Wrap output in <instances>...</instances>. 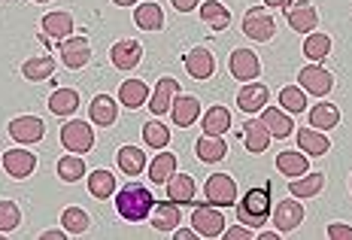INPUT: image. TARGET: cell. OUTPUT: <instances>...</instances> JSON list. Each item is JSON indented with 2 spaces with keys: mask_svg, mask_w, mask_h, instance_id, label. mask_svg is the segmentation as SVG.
I'll return each instance as SVG.
<instances>
[{
  "mask_svg": "<svg viewBox=\"0 0 352 240\" xmlns=\"http://www.w3.org/2000/svg\"><path fill=\"white\" fill-rule=\"evenodd\" d=\"M152 207H155V198L152 192L140 183L124 186L119 195H116V210L124 222H146L152 216Z\"/></svg>",
  "mask_w": 352,
  "mask_h": 240,
  "instance_id": "6da1fadb",
  "label": "cell"
},
{
  "mask_svg": "<svg viewBox=\"0 0 352 240\" xmlns=\"http://www.w3.org/2000/svg\"><path fill=\"white\" fill-rule=\"evenodd\" d=\"M270 219V186L249 188L246 198L237 204V222H243L246 228H261Z\"/></svg>",
  "mask_w": 352,
  "mask_h": 240,
  "instance_id": "7a4b0ae2",
  "label": "cell"
},
{
  "mask_svg": "<svg viewBox=\"0 0 352 240\" xmlns=\"http://www.w3.org/2000/svg\"><path fill=\"white\" fill-rule=\"evenodd\" d=\"M61 146L76 152V155H85L94 146V131L91 125H85L82 119H70L67 125L61 128Z\"/></svg>",
  "mask_w": 352,
  "mask_h": 240,
  "instance_id": "3957f363",
  "label": "cell"
},
{
  "mask_svg": "<svg viewBox=\"0 0 352 240\" xmlns=\"http://www.w3.org/2000/svg\"><path fill=\"white\" fill-rule=\"evenodd\" d=\"M192 225L201 237H219L225 234V213L216 204H201L192 213Z\"/></svg>",
  "mask_w": 352,
  "mask_h": 240,
  "instance_id": "277c9868",
  "label": "cell"
},
{
  "mask_svg": "<svg viewBox=\"0 0 352 240\" xmlns=\"http://www.w3.org/2000/svg\"><path fill=\"white\" fill-rule=\"evenodd\" d=\"M274 31H276V21L264 6H252L243 16V34L249 40L267 43V40H274Z\"/></svg>",
  "mask_w": 352,
  "mask_h": 240,
  "instance_id": "5b68a950",
  "label": "cell"
},
{
  "mask_svg": "<svg viewBox=\"0 0 352 240\" xmlns=\"http://www.w3.org/2000/svg\"><path fill=\"white\" fill-rule=\"evenodd\" d=\"M204 198L216 207H231L237 201V183L228 177V173H212V177L204 183Z\"/></svg>",
  "mask_w": 352,
  "mask_h": 240,
  "instance_id": "8992f818",
  "label": "cell"
},
{
  "mask_svg": "<svg viewBox=\"0 0 352 240\" xmlns=\"http://www.w3.org/2000/svg\"><path fill=\"white\" fill-rule=\"evenodd\" d=\"M298 83L307 94H316V98H325V94L334 89V76L328 74L322 64H307L298 74Z\"/></svg>",
  "mask_w": 352,
  "mask_h": 240,
  "instance_id": "52a82bcc",
  "label": "cell"
},
{
  "mask_svg": "<svg viewBox=\"0 0 352 240\" xmlns=\"http://www.w3.org/2000/svg\"><path fill=\"white\" fill-rule=\"evenodd\" d=\"M43 134H46V125L36 116H19V119L10 122V137L21 146H31V143H40Z\"/></svg>",
  "mask_w": 352,
  "mask_h": 240,
  "instance_id": "ba28073f",
  "label": "cell"
},
{
  "mask_svg": "<svg viewBox=\"0 0 352 240\" xmlns=\"http://www.w3.org/2000/svg\"><path fill=\"white\" fill-rule=\"evenodd\" d=\"M228 67H231V76L240 79V83H252V79L261 76V61H258V55L249 52V49H234Z\"/></svg>",
  "mask_w": 352,
  "mask_h": 240,
  "instance_id": "9c48e42d",
  "label": "cell"
},
{
  "mask_svg": "<svg viewBox=\"0 0 352 240\" xmlns=\"http://www.w3.org/2000/svg\"><path fill=\"white\" fill-rule=\"evenodd\" d=\"M61 61L70 70H82L91 61V43L85 37H67L61 40Z\"/></svg>",
  "mask_w": 352,
  "mask_h": 240,
  "instance_id": "30bf717a",
  "label": "cell"
},
{
  "mask_svg": "<svg viewBox=\"0 0 352 240\" xmlns=\"http://www.w3.org/2000/svg\"><path fill=\"white\" fill-rule=\"evenodd\" d=\"M300 222H304V207H300V201H295V195H292V198H283L274 207L276 231H283V234H285V231H295Z\"/></svg>",
  "mask_w": 352,
  "mask_h": 240,
  "instance_id": "8fae6325",
  "label": "cell"
},
{
  "mask_svg": "<svg viewBox=\"0 0 352 240\" xmlns=\"http://www.w3.org/2000/svg\"><path fill=\"white\" fill-rule=\"evenodd\" d=\"M3 171L10 173L12 179H25L36 171V155L31 149H6L3 155Z\"/></svg>",
  "mask_w": 352,
  "mask_h": 240,
  "instance_id": "7c38bea8",
  "label": "cell"
},
{
  "mask_svg": "<svg viewBox=\"0 0 352 240\" xmlns=\"http://www.w3.org/2000/svg\"><path fill=\"white\" fill-rule=\"evenodd\" d=\"M109 58H113V67L116 70H134L143 58V46L137 40H119L113 49H109Z\"/></svg>",
  "mask_w": 352,
  "mask_h": 240,
  "instance_id": "4fadbf2b",
  "label": "cell"
},
{
  "mask_svg": "<svg viewBox=\"0 0 352 240\" xmlns=\"http://www.w3.org/2000/svg\"><path fill=\"white\" fill-rule=\"evenodd\" d=\"M170 116H173V125L176 128H188L197 122L201 116V100L195 94H176L173 104H170Z\"/></svg>",
  "mask_w": 352,
  "mask_h": 240,
  "instance_id": "5bb4252c",
  "label": "cell"
},
{
  "mask_svg": "<svg viewBox=\"0 0 352 240\" xmlns=\"http://www.w3.org/2000/svg\"><path fill=\"white\" fill-rule=\"evenodd\" d=\"M267 100H270L267 85L255 83V79H252V83H246L243 89L237 91V107H240L243 113H249V116H252V113H261L264 107H267Z\"/></svg>",
  "mask_w": 352,
  "mask_h": 240,
  "instance_id": "9a60e30c",
  "label": "cell"
},
{
  "mask_svg": "<svg viewBox=\"0 0 352 240\" xmlns=\"http://www.w3.org/2000/svg\"><path fill=\"white\" fill-rule=\"evenodd\" d=\"M285 19H289V28L295 34H313V28L319 25V12L313 3H298L285 10Z\"/></svg>",
  "mask_w": 352,
  "mask_h": 240,
  "instance_id": "2e32d148",
  "label": "cell"
},
{
  "mask_svg": "<svg viewBox=\"0 0 352 240\" xmlns=\"http://www.w3.org/2000/svg\"><path fill=\"white\" fill-rule=\"evenodd\" d=\"M212 70H216V58H212V52H207L204 46L186 52V74L192 79H210Z\"/></svg>",
  "mask_w": 352,
  "mask_h": 240,
  "instance_id": "e0dca14e",
  "label": "cell"
},
{
  "mask_svg": "<svg viewBox=\"0 0 352 240\" xmlns=\"http://www.w3.org/2000/svg\"><path fill=\"white\" fill-rule=\"evenodd\" d=\"M176 94H179V83H176L173 76H161L158 85H155V94H152V100H149L152 113H155V116L170 113V104H173Z\"/></svg>",
  "mask_w": 352,
  "mask_h": 240,
  "instance_id": "ac0fdd59",
  "label": "cell"
},
{
  "mask_svg": "<svg viewBox=\"0 0 352 240\" xmlns=\"http://www.w3.org/2000/svg\"><path fill=\"white\" fill-rule=\"evenodd\" d=\"M243 143H246V149L252 152V155H261V152L270 146V131H267V125H264L261 119H246V125H243Z\"/></svg>",
  "mask_w": 352,
  "mask_h": 240,
  "instance_id": "d6986e66",
  "label": "cell"
},
{
  "mask_svg": "<svg viewBox=\"0 0 352 240\" xmlns=\"http://www.w3.org/2000/svg\"><path fill=\"white\" fill-rule=\"evenodd\" d=\"M88 116H91L94 125L109 128V125H116V119H119V107H116V100L109 98V94H98V98L91 100V107H88Z\"/></svg>",
  "mask_w": 352,
  "mask_h": 240,
  "instance_id": "ffe728a7",
  "label": "cell"
},
{
  "mask_svg": "<svg viewBox=\"0 0 352 240\" xmlns=\"http://www.w3.org/2000/svg\"><path fill=\"white\" fill-rule=\"evenodd\" d=\"M119 100L128 110H137V107H143L146 100H149V85H146L143 79H124L119 85Z\"/></svg>",
  "mask_w": 352,
  "mask_h": 240,
  "instance_id": "44dd1931",
  "label": "cell"
},
{
  "mask_svg": "<svg viewBox=\"0 0 352 240\" xmlns=\"http://www.w3.org/2000/svg\"><path fill=\"white\" fill-rule=\"evenodd\" d=\"M179 222H182L179 204L164 201V204H155V207H152V225H155L158 231H176Z\"/></svg>",
  "mask_w": 352,
  "mask_h": 240,
  "instance_id": "7402d4cb",
  "label": "cell"
},
{
  "mask_svg": "<svg viewBox=\"0 0 352 240\" xmlns=\"http://www.w3.org/2000/svg\"><path fill=\"white\" fill-rule=\"evenodd\" d=\"M261 122L267 125L270 137H276V140H283V137H289L292 131H295V125H292V119H289V113L276 110V107H264V110H261Z\"/></svg>",
  "mask_w": 352,
  "mask_h": 240,
  "instance_id": "603a6c76",
  "label": "cell"
},
{
  "mask_svg": "<svg viewBox=\"0 0 352 240\" xmlns=\"http://www.w3.org/2000/svg\"><path fill=\"white\" fill-rule=\"evenodd\" d=\"M298 146L304 149V155H325V152L331 149V140L325 137V131L300 128L298 131Z\"/></svg>",
  "mask_w": 352,
  "mask_h": 240,
  "instance_id": "cb8c5ba5",
  "label": "cell"
},
{
  "mask_svg": "<svg viewBox=\"0 0 352 240\" xmlns=\"http://www.w3.org/2000/svg\"><path fill=\"white\" fill-rule=\"evenodd\" d=\"M225 152H228V146H225L222 137H210V134H204L201 140L195 143V155L201 158L204 164H219V162L225 158Z\"/></svg>",
  "mask_w": 352,
  "mask_h": 240,
  "instance_id": "d4e9b609",
  "label": "cell"
},
{
  "mask_svg": "<svg viewBox=\"0 0 352 240\" xmlns=\"http://www.w3.org/2000/svg\"><path fill=\"white\" fill-rule=\"evenodd\" d=\"M276 167H280V173H285V177H304L307 171H310V162H307L304 152L298 149H283L280 155H276Z\"/></svg>",
  "mask_w": 352,
  "mask_h": 240,
  "instance_id": "484cf974",
  "label": "cell"
},
{
  "mask_svg": "<svg viewBox=\"0 0 352 240\" xmlns=\"http://www.w3.org/2000/svg\"><path fill=\"white\" fill-rule=\"evenodd\" d=\"M167 198L173 204H192L195 201V179L188 173H173L167 179Z\"/></svg>",
  "mask_w": 352,
  "mask_h": 240,
  "instance_id": "4316f807",
  "label": "cell"
},
{
  "mask_svg": "<svg viewBox=\"0 0 352 240\" xmlns=\"http://www.w3.org/2000/svg\"><path fill=\"white\" fill-rule=\"evenodd\" d=\"M201 21L212 31H225V28L231 25V12L225 3H219V0H207V3L201 6Z\"/></svg>",
  "mask_w": 352,
  "mask_h": 240,
  "instance_id": "83f0119b",
  "label": "cell"
},
{
  "mask_svg": "<svg viewBox=\"0 0 352 240\" xmlns=\"http://www.w3.org/2000/svg\"><path fill=\"white\" fill-rule=\"evenodd\" d=\"M43 31L52 40H67V37H73V16L70 12H49V16L43 19Z\"/></svg>",
  "mask_w": 352,
  "mask_h": 240,
  "instance_id": "f1b7e54d",
  "label": "cell"
},
{
  "mask_svg": "<svg viewBox=\"0 0 352 240\" xmlns=\"http://www.w3.org/2000/svg\"><path fill=\"white\" fill-rule=\"evenodd\" d=\"M173 173H176V155L173 152H161V155L152 158L149 173H146V177H149L155 186H167V179H170Z\"/></svg>",
  "mask_w": 352,
  "mask_h": 240,
  "instance_id": "f546056e",
  "label": "cell"
},
{
  "mask_svg": "<svg viewBox=\"0 0 352 240\" xmlns=\"http://www.w3.org/2000/svg\"><path fill=\"white\" fill-rule=\"evenodd\" d=\"M201 128H204V134H210V137H222L225 131L231 128V113L225 110V107H210V110L204 113Z\"/></svg>",
  "mask_w": 352,
  "mask_h": 240,
  "instance_id": "4dcf8cb0",
  "label": "cell"
},
{
  "mask_svg": "<svg viewBox=\"0 0 352 240\" xmlns=\"http://www.w3.org/2000/svg\"><path fill=\"white\" fill-rule=\"evenodd\" d=\"M310 125L316 131H331L340 125V110H337L334 104H325V100H319L316 107L310 110Z\"/></svg>",
  "mask_w": 352,
  "mask_h": 240,
  "instance_id": "1f68e13d",
  "label": "cell"
},
{
  "mask_svg": "<svg viewBox=\"0 0 352 240\" xmlns=\"http://www.w3.org/2000/svg\"><path fill=\"white\" fill-rule=\"evenodd\" d=\"M116 162H119V171L128 173V177H137V173L146 171V152L137 149V146H122L119 155H116Z\"/></svg>",
  "mask_w": 352,
  "mask_h": 240,
  "instance_id": "d6a6232c",
  "label": "cell"
},
{
  "mask_svg": "<svg viewBox=\"0 0 352 240\" xmlns=\"http://www.w3.org/2000/svg\"><path fill=\"white\" fill-rule=\"evenodd\" d=\"M55 74V58L52 55H40V58H31V61L21 64V76L31 79V83H43Z\"/></svg>",
  "mask_w": 352,
  "mask_h": 240,
  "instance_id": "836d02e7",
  "label": "cell"
},
{
  "mask_svg": "<svg viewBox=\"0 0 352 240\" xmlns=\"http://www.w3.org/2000/svg\"><path fill=\"white\" fill-rule=\"evenodd\" d=\"M88 192H91V198H113L116 195V177L109 171H104V167H100V171H91L88 173Z\"/></svg>",
  "mask_w": 352,
  "mask_h": 240,
  "instance_id": "e575fe53",
  "label": "cell"
},
{
  "mask_svg": "<svg viewBox=\"0 0 352 240\" xmlns=\"http://www.w3.org/2000/svg\"><path fill=\"white\" fill-rule=\"evenodd\" d=\"M134 21L140 31H161L164 28V12L158 3H140L134 12Z\"/></svg>",
  "mask_w": 352,
  "mask_h": 240,
  "instance_id": "d590c367",
  "label": "cell"
},
{
  "mask_svg": "<svg viewBox=\"0 0 352 240\" xmlns=\"http://www.w3.org/2000/svg\"><path fill=\"white\" fill-rule=\"evenodd\" d=\"M49 110H52L55 116H73L79 110V91H73V89L52 91V98H49Z\"/></svg>",
  "mask_w": 352,
  "mask_h": 240,
  "instance_id": "8d00e7d4",
  "label": "cell"
},
{
  "mask_svg": "<svg viewBox=\"0 0 352 240\" xmlns=\"http://www.w3.org/2000/svg\"><path fill=\"white\" fill-rule=\"evenodd\" d=\"M322 186H325V177H322V173H307V177L292 179L289 192L295 195V198H316L322 192Z\"/></svg>",
  "mask_w": 352,
  "mask_h": 240,
  "instance_id": "74e56055",
  "label": "cell"
},
{
  "mask_svg": "<svg viewBox=\"0 0 352 240\" xmlns=\"http://www.w3.org/2000/svg\"><path fill=\"white\" fill-rule=\"evenodd\" d=\"M304 55L310 58V61H325L328 55H331V37L328 34H319V31H313V34H307V40H304Z\"/></svg>",
  "mask_w": 352,
  "mask_h": 240,
  "instance_id": "f35d334b",
  "label": "cell"
},
{
  "mask_svg": "<svg viewBox=\"0 0 352 240\" xmlns=\"http://www.w3.org/2000/svg\"><path fill=\"white\" fill-rule=\"evenodd\" d=\"M82 173H88V171H85L82 155L70 152V155L58 158V177H61L64 183H79V179H82Z\"/></svg>",
  "mask_w": 352,
  "mask_h": 240,
  "instance_id": "ab89813d",
  "label": "cell"
},
{
  "mask_svg": "<svg viewBox=\"0 0 352 240\" xmlns=\"http://www.w3.org/2000/svg\"><path fill=\"white\" fill-rule=\"evenodd\" d=\"M61 225L67 234H85L88 225H91V219H88V213L82 207H67L61 213Z\"/></svg>",
  "mask_w": 352,
  "mask_h": 240,
  "instance_id": "60d3db41",
  "label": "cell"
},
{
  "mask_svg": "<svg viewBox=\"0 0 352 240\" xmlns=\"http://www.w3.org/2000/svg\"><path fill=\"white\" fill-rule=\"evenodd\" d=\"M280 107L285 113H304L307 110V91L298 85H285L280 91Z\"/></svg>",
  "mask_w": 352,
  "mask_h": 240,
  "instance_id": "b9f144b4",
  "label": "cell"
},
{
  "mask_svg": "<svg viewBox=\"0 0 352 240\" xmlns=\"http://www.w3.org/2000/svg\"><path fill=\"white\" fill-rule=\"evenodd\" d=\"M143 140H146V146H152V149H164L167 143H170V128L161 125V122H146Z\"/></svg>",
  "mask_w": 352,
  "mask_h": 240,
  "instance_id": "7bdbcfd3",
  "label": "cell"
},
{
  "mask_svg": "<svg viewBox=\"0 0 352 240\" xmlns=\"http://www.w3.org/2000/svg\"><path fill=\"white\" fill-rule=\"evenodd\" d=\"M19 222H21V210H19V204H12V201H0V231H3V234H10V231H16V228H19Z\"/></svg>",
  "mask_w": 352,
  "mask_h": 240,
  "instance_id": "ee69618b",
  "label": "cell"
},
{
  "mask_svg": "<svg viewBox=\"0 0 352 240\" xmlns=\"http://www.w3.org/2000/svg\"><path fill=\"white\" fill-rule=\"evenodd\" d=\"M328 237L331 240H352V228L343 222H331L328 225Z\"/></svg>",
  "mask_w": 352,
  "mask_h": 240,
  "instance_id": "f6af8a7d",
  "label": "cell"
},
{
  "mask_svg": "<svg viewBox=\"0 0 352 240\" xmlns=\"http://www.w3.org/2000/svg\"><path fill=\"white\" fill-rule=\"evenodd\" d=\"M225 237L228 240H249L252 237V228H246V225H234V228H225Z\"/></svg>",
  "mask_w": 352,
  "mask_h": 240,
  "instance_id": "bcb514c9",
  "label": "cell"
},
{
  "mask_svg": "<svg viewBox=\"0 0 352 240\" xmlns=\"http://www.w3.org/2000/svg\"><path fill=\"white\" fill-rule=\"evenodd\" d=\"M170 3H173V10H176V12H192L195 6L201 3V0H170Z\"/></svg>",
  "mask_w": 352,
  "mask_h": 240,
  "instance_id": "7dc6e473",
  "label": "cell"
},
{
  "mask_svg": "<svg viewBox=\"0 0 352 240\" xmlns=\"http://www.w3.org/2000/svg\"><path fill=\"white\" fill-rule=\"evenodd\" d=\"M264 6H270V10H289L292 0H264Z\"/></svg>",
  "mask_w": 352,
  "mask_h": 240,
  "instance_id": "c3c4849f",
  "label": "cell"
},
{
  "mask_svg": "<svg viewBox=\"0 0 352 240\" xmlns=\"http://www.w3.org/2000/svg\"><path fill=\"white\" fill-rule=\"evenodd\" d=\"M176 237H179V240H192V237H197V231L195 228H176Z\"/></svg>",
  "mask_w": 352,
  "mask_h": 240,
  "instance_id": "681fc988",
  "label": "cell"
},
{
  "mask_svg": "<svg viewBox=\"0 0 352 240\" xmlns=\"http://www.w3.org/2000/svg\"><path fill=\"white\" fill-rule=\"evenodd\" d=\"M43 237H46V240H64V237H67V231H64V228L58 231V228H55V231H46Z\"/></svg>",
  "mask_w": 352,
  "mask_h": 240,
  "instance_id": "f907efd6",
  "label": "cell"
},
{
  "mask_svg": "<svg viewBox=\"0 0 352 240\" xmlns=\"http://www.w3.org/2000/svg\"><path fill=\"white\" fill-rule=\"evenodd\" d=\"M116 6H131V3H140V0H113Z\"/></svg>",
  "mask_w": 352,
  "mask_h": 240,
  "instance_id": "816d5d0a",
  "label": "cell"
},
{
  "mask_svg": "<svg viewBox=\"0 0 352 240\" xmlns=\"http://www.w3.org/2000/svg\"><path fill=\"white\" fill-rule=\"evenodd\" d=\"M34 3H49V0H34Z\"/></svg>",
  "mask_w": 352,
  "mask_h": 240,
  "instance_id": "f5cc1de1",
  "label": "cell"
},
{
  "mask_svg": "<svg viewBox=\"0 0 352 240\" xmlns=\"http://www.w3.org/2000/svg\"><path fill=\"white\" fill-rule=\"evenodd\" d=\"M349 186H352V183H349Z\"/></svg>",
  "mask_w": 352,
  "mask_h": 240,
  "instance_id": "db71d44e",
  "label": "cell"
}]
</instances>
